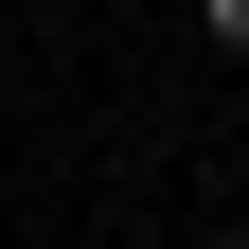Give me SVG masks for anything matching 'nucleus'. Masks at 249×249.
<instances>
[{
	"label": "nucleus",
	"mask_w": 249,
	"mask_h": 249,
	"mask_svg": "<svg viewBox=\"0 0 249 249\" xmlns=\"http://www.w3.org/2000/svg\"><path fill=\"white\" fill-rule=\"evenodd\" d=\"M196 36H213V53H249V0H196Z\"/></svg>",
	"instance_id": "1"
}]
</instances>
